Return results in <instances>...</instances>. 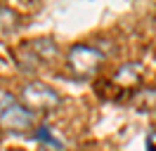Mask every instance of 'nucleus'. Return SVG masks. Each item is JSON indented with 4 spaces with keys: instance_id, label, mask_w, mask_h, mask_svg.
Returning <instances> with one entry per match:
<instances>
[{
    "instance_id": "nucleus-2",
    "label": "nucleus",
    "mask_w": 156,
    "mask_h": 151,
    "mask_svg": "<svg viewBox=\"0 0 156 151\" xmlns=\"http://www.w3.org/2000/svg\"><path fill=\"white\" fill-rule=\"evenodd\" d=\"M0 128L10 132H26L33 128V111L21 106L10 92H0Z\"/></svg>"
},
{
    "instance_id": "nucleus-3",
    "label": "nucleus",
    "mask_w": 156,
    "mask_h": 151,
    "mask_svg": "<svg viewBox=\"0 0 156 151\" xmlns=\"http://www.w3.org/2000/svg\"><path fill=\"white\" fill-rule=\"evenodd\" d=\"M69 68L78 76V78H92L99 71V66L104 61V54L99 52L97 47L90 45H73L66 54Z\"/></svg>"
},
{
    "instance_id": "nucleus-5",
    "label": "nucleus",
    "mask_w": 156,
    "mask_h": 151,
    "mask_svg": "<svg viewBox=\"0 0 156 151\" xmlns=\"http://www.w3.org/2000/svg\"><path fill=\"white\" fill-rule=\"evenodd\" d=\"M36 139L43 142V144H48V146H52V149H62V146H64V142L59 139V137H55V132L50 130L48 125H40L38 130H36Z\"/></svg>"
},
{
    "instance_id": "nucleus-1",
    "label": "nucleus",
    "mask_w": 156,
    "mask_h": 151,
    "mask_svg": "<svg viewBox=\"0 0 156 151\" xmlns=\"http://www.w3.org/2000/svg\"><path fill=\"white\" fill-rule=\"evenodd\" d=\"M62 104V94L45 80H31L21 87V106L29 111H52Z\"/></svg>"
},
{
    "instance_id": "nucleus-6",
    "label": "nucleus",
    "mask_w": 156,
    "mask_h": 151,
    "mask_svg": "<svg viewBox=\"0 0 156 151\" xmlns=\"http://www.w3.org/2000/svg\"><path fill=\"white\" fill-rule=\"evenodd\" d=\"M137 106H142V109H154L156 106V90H151V87H147V90H142V92L137 94Z\"/></svg>"
},
{
    "instance_id": "nucleus-4",
    "label": "nucleus",
    "mask_w": 156,
    "mask_h": 151,
    "mask_svg": "<svg viewBox=\"0 0 156 151\" xmlns=\"http://www.w3.org/2000/svg\"><path fill=\"white\" fill-rule=\"evenodd\" d=\"M116 83L118 85H137V78H140V66L135 64H126L116 76Z\"/></svg>"
}]
</instances>
